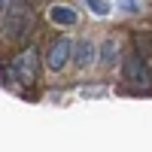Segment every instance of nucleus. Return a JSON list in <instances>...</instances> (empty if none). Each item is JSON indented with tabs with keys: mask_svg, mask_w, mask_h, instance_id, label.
<instances>
[{
	"mask_svg": "<svg viewBox=\"0 0 152 152\" xmlns=\"http://www.w3.org/2000/svg\"><path fill=\"white\" fill-rule=\"evenodd\" d=\"M73 61H76V67L85 70V67H91L94 61H97V46L91 40H79L73 46Z\"/></svg>",
	"mask_w": 152,
	"mask_h": 152,
	"instance_id": "nucleus-6",
	"label": "nucleus"
},
{
	"mask_svg": "<svg viewBox=\"0 0 152 152\" xmlns=\"http://www.w3.org/2000/svg\"><path fill=\"white\" fill-rule=\"evenodd\" d=\"M122 9H128V12H137V9H140V3H137V0H122Z\"/></svg>",
	"mask_w": 152,
	"mask_h": 152,
	"instance_id": "nucleus-9",
	"label": "nucleus"
},
{
	"mask_svg": "<svg viewBox=\"0 0 152 152\" xmlns=\"http://www.w3.org/2000/svg\"><path fill=\"white\" fill-rule=\"evenodd\" d=\"M100 61H104L107 67H113V64L119 61V43H116V40H107L104 46H100Z\"/></svg>",
	"mask_w": 152,
	"mask_h": 152,
	"instance_id": "nucleus-7",
	"label": "nucleus"
},
{
	"mask_svg": "<svg viewBox=\"0 0 152 152\" xmlns=\"http://www.w3.org/2000/svg\"><path fill=\"white\" fill-rule=\"evenodd\" d=\"M73 40L70 37H58V40L52 43V49H49V55H46V67L52 70V73H61L70 61H73Z\"/></svg>",
	"mask_w": 152,
	"mask_h": 152,
	"instance_id": "nucleus-4",
	"label": "nucleus"
},
{
	"mask_svg": "<svg viewBox=\"0 0 152 152\" xmlns=\"http://www.w3.org/2000/svg\"><path fill=\"white\" fill-rule=\"evenodd\" d=\"M12 70H15L21 85L31 88L37 82V76H40V55H37V49H24V52L12 61Z\"/></svg>",
	"mask_w": 152,
	"mask_h": 152,
	"instance_id": "nucleus-3",
	"label": "nucleus"
},
{
	"mask_svg": "<svg viewBox=\"0 0 152 152\" xmlns=\"http://www.w3.org/2000/svg\"><path fill=\"white\" fill-rule=\"evenodd\" d=\"M6 15V0H0V18Z\"/></svg>",
	"mask_w": 152,
	"mask_h": 152,
	"instance_id": "nucleus-10",
	"label": "nucleus"
},
{
	"mask_svg": "<svg viewBox=\"0 0 152 152\" xmlns=\"http://www.w3.org/2000/svg\"><path fill=\"white\" fill-rule=\"evenodd\" d=\"M85 6L94 12V15H110L113 12V6L107 3V0H85Z\"/></svg>",
	"mask_w": 152,
	"mask_h": 152,
	"instance_id": "nucleus-8",
	"label": "nucleus"
},
{
	"mask_svg": "<svg viewBox=\"0 0 152 152\" xmlns=\"http://www.w3.org/2000/svg\"><path fill=\"white\" fill-rule=\"evenodd\" d=\"M46 15H49L52 24H58V28H73V24H79V12L73 6H64V3H52Z\"/></svg>",
	"mask_w": 152,
	"mask_h": 152,
	"instance_id": "nucleus-5",
	"label": "nucleus"
},
{
	"mask_svg": "<svg viewBox=\"0 0 152 152\" xmlns=\"http://www.w3.org/2000/svg\"><path fill=\"white\" fill-rule=\"evenodd\" d=\"M34 21H37V15H34L31 6H12L6 12L3 24H0V37H3L6 43H15L18 46V43H24L34 34Z\"/></svg>",
	"mask_w": 152,
	"mask_h": 152,
	"instance_id": "nucleus-1",
	"label": "nucleus"
},
{
	"mask_svg": "<svg viewBox=\"0 0 152 152\" xmlns=\"http://www.w3.org/2000/svg\"><path fill=\"white\" fill-rule=\"evenodd\" d=\"M122 70H125V82H128L131 88H137V91H149V88H152V70L140 58V52H134V55L125 58Z\"/></svg>",
	"mask_w": 152,
	"mask_h": 152,
	"instance_id": "nucleus-2",
	"label": "nucleus"
}]
</instances>
